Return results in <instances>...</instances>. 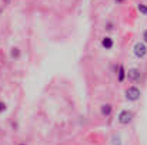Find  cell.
I'll return each mask as SVG.
<instances>
[{
  "mask_svg": "<svg viewBox=\"0 0 147 145\" xmlns=\"http://www.w3.org/2000/svg\"><path fill=\"white\" fill-rule=\"evenodd\" d=\"M124 94H126V98L129 100V101H137L140 96H142V91L137 88V87H129L126 91H124Z\"/></svg>",
  "mask_w": 147,
  "mask_h": 145,
  "instance_id": "1",
  "label": "cell"
},
{
  "mask_svg": "<svg viewBox=\"0 0 147 145\" xmlns=\"http://www.w3.org/2000/svg\"><path fill=\"white\" fill-rule=\"evenodd\" d=\"M137 10H139L142 14L147 16V6H146V4H143V3H139V4H137Z\"/></svg>",
  "mask_w": 147,
  "mask_h": 145,
  "instance_id": "8",
  "label": "cell"
},
{
  "mask_svg": "<svg viewBox=\"0 0 147 145\" xmlns=\"http://www.w3.org/2000/svg\"><path fill=\"white\" fill-rule=\"evenodd\" d=\"M127 78L130 80V81H137V80H140V70H137V68H130L129 71H127Z\"/></svg>",
  "mask_w": 147,
  "mask_h": 145,
  "instance_id": "4",
  "label": "cell"
},
{
  "mask_svg": "<svg viewBox=\"0 0 147 145\" xmlns=\"http://www.w3.org/2000/svg\"><path fill=\"white\" fill-rule=\"evenodd\" d=\"M111 111H113V107H111L110 104H103V105H101V114H103V115L109 117V115L111 114Z\"/></svg>",
  "mask_w": 147,
  "mask_h": 145,
  "instance_id": "7",
  "label": "cell"
},
{
  "mask_svg": "<svg viewBox=\"0 0 147 145\" xmlns=\"http://www.w3.org/2000/svg\"><path fill=\"white\" fill-rule=\"evenodd\" d=\"M113 46H114V41H113V39H111V37L106 36V37H103V39H101V47L103 48L110 50Z\"/></svg>",
  "mask_w": 147,
  "mask_h": 145,
  "instance_id": "5",
  "label": "cell"
},
{
  "mask_svg": "<svg viewBox=\"0 0 147 145\" xmlns=\"http://www.w3.org/2000/svg\"><path fill=\"white\" fill-rule=\"evenodd\" d=\"M11 57H19V48H11Z\"/></svg>",
  "mask_w": 147,
  "mask_h": 145,
  "instance_id": "9",
  "label": "cell"
},
{
  "mask_svg": "<svg viewBox=\"0 0 147 145\" xmlns=\"http://www.w3.org/2000/svg\"><path fill=\"white\" fill-rule=\"evenodd\" d=\"M131 120H133V112L129 111V110H123L119 114V122L123 124V125H127L129 122H131Z\"/></svg>",
  "mask_w": 147,
  "mask_h": 145,
  "instance_id": "2",
  "label": "cell"
},
{
  "mask_svg": "<svg viewBox=\"0 0 147 145\" xmlns=\"http://www.w3.org/2000/svg\"><path fill=\"white\" fill-rule=\"evenodd\" d=\"M134 54H136V57H139V58H144L147 54V46L144 43H142V41H139V43H136L134 44Z\"/></svg>",
  "mask_w": 147,
  "mask_h": 145,
  "instance_id": "3",
  "label": "cell"
},
{
  "mask_svg": "<svg viewBox=\"0 0 147 145\" xmlns=\"http://www.w3.org/2000/svg\"><path fill=\"white\" fill-rule=\"evenodd\" d=\"M143 40H144V43L147 44V29L143 31Z\"/></svg>",
  "mask_w": 147,
  "mask_h": 145,
  "instance_id": "11",
  "label": "cell"
},
{
  "mask_svg": "<svg viewBox=\"0 0 147 145\" xmlns=\"http://www.w3.org/2000/svg\"><path fill=\"white\" fill-rule=\"evenodd\" d=\"M126 77H127V71H126L124 67L120 64V65H119V73H117V80H119L120 83H123Z\"/></svg>",
  "mask_w": 147,
  "mask_h": 145,
  "instance_id": "6",
  "label": "cell"
},
{
  "mask_svg": "<svg viewBox=\"0 0 147 145\" xmlns=\"http://www.w3.org/2000/svg\"><path fill=\"white\" fill-rule=\"evenodd\" d=\"M20 145H24V144H20Z\"/></svg>",
  "mask_w": 147,
  "mask_h": 145,
  "instance_id": "14",
  "label": "cell"
},
{
  "mask_svg": "<svg viewBox=\"0 0 147 145\" xmlns=\"http://www.w3.org/2000/svg\"><path fill=\"white\" fill-rule=\"evenodd\" d=\"M3 1H9V0H3Z\"/></svg>",
  "mask_w": 147,
  "mask_h": 145,
  "instance_id": "13",
  "label": "cell"
},
{
  "mask_svg": "<svg viewBox=\"0 0 147 145\" xmlns=\"http://www.w3.org/2000/svg\"><path fill=\"white\" fill-rule=\"evenodd\" d=\"M116 1H117V3H119V4H121V3H123V1H124V0H116Z\"/></svg>",
  "mask_w": 147,
  "mask_h": 145,
  "instance_id": "12",
  "label": "cell"
},
{
  "mask_svg": "<svg viewBox=\"0 0 147 145\" xmlns=\"http://www.w3.org/2000/svg\"><path fill=\"white\" fill-rule=\"evenodd\" d=\"M4 110H6V104H4V102H1V101H0V112H3V111H4Z\"/></svg>",
  "mask_w": 147,
  "mask_h": 145,
  "instance_id": "10",
  "label": "cell"
}]
</instances>
